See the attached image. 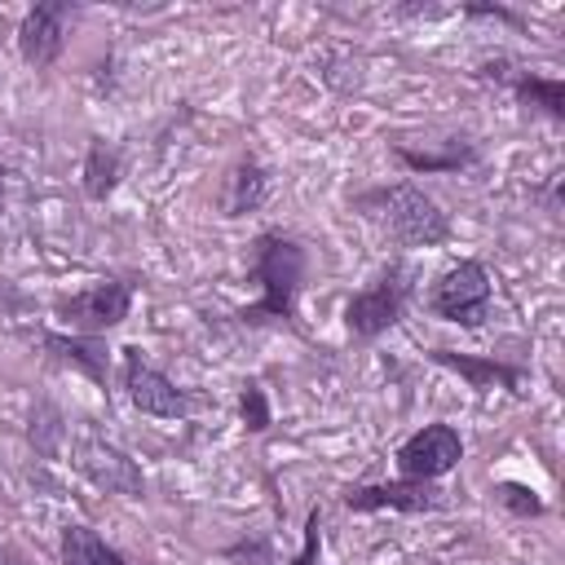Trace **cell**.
<instances>
[{
  "label": "cell",
  "mask_w": 565,
  "mask_h": 565,
  "mask_svg": "<svg viewBox=\"0 0 565 565\" xmlns=\"http://www.w3.org/2000/svg\"><path fill=\"white\" fill-rule=\"evenodd\" d=\"M75 468H79L93 486H102L106 494H128V499H137V494L146 490L141 468H137L119 446H110V441H102V437H84V441L75 446Z\"/></svg>",
  "instance_id": "cell-9"
},
{
  "label": "cell",
  "mask_w": 565,
  "mask_h": 565,
  "mask_svg": "<svg viewBox=\"0 0 565 565\" xmlns=\"http://www.w3.org/2000/svg\"><path fill=\"white\" fill-rule=\"evenodd\" d=\"M128 309H132V282H124V278H102V282L57 300V318L71 322L79 335L119 327L128 318Z\"/></svg>",
  "instance_id": "cell-5"
},
{
  "label": "cell",
  "mask_w": 565,
  "mask_h": 565,
  "mask_svg": "<svg viewBox=\"0 0 565 565\" xmlns=\"http://www.w3.org/2000/svg\"><path fill=\"white\" fill-rule=\"evenodd\" d=\"M512 88H516V97H521V102H534V106H543L552 119H565V84H561V79L516 75V79H512Z\"/></svg>",
  "instance_id": "cell-16"
},
{
  "label": "cell",
  "mask_w": 565,
  "mask_h": 565,
  "mask_svg": "<svg viewBox=\"0 0 565 565\" xmlns=\"http://www.w3.org/2000/svg\"><path fill=\"white\" fill-rule=\"evenodd\" d=\"M463 459V437L450 424H424L397 446V472L402 481H437Z\"/></svg>",
  "instance_id": "cell-6"
},
{
  "label": "cell",
  "mask_w": 565,
  "mask_h": 565,
  "mask_svg": "<svg viewBox=\"0 0 565 565\" xmlns=\"http://www.w3.org/2000/svg\"><path fill=\"white\" fill-rule=\"evenodd\" d=\"M124 388H128V402L141 415H154V419H181V415H190V397L159 366H150L141 358V349H124Z\"/></svg>",
  "instance_id": "cell-7"
},
{
  "label": "cell",
  "mask_w": 565,
  "mask_h": 565,
  "mask_svg": "<svg viewBox=\"0 0 565 565\" xmlns=\"http://www.w3.org/2000/svg\"><path fill=\"white\" fill-rule=\"evenodd\" d=\"M252 269L260 282V300L238 309L243 322H265V318H291L296 313V296L305 282V247L278 230L256 234L252 243Z\"/></svg>",
  "instance_id": "cell-2"
},
{
  "label": "cell",
  "mask_w": 565,
  "mask_h": 565,
  "mask_svg": "<svg viewBox=\"0 0 565 565\" xmlns=\"http://www.w3.org/2000/svg\"><path fill=\"white\" fill-rule=\"evenodd\" d=\"M62 565H128L119 547H110L93 525H66L62 530Z\"/></svg>",
  "instance_id": "cell-13"
},
{
  "label": "cell",
  "mask_w": 565,
  "mask_h": 565,
  "mask_svg": "<svg viewBox=\"0 0 565 565\" xmlns=\"http://www.w3.org/2000/svg\"><path fill=\"white\" fill-rule=\"evenodd\" d=\"M265 194H269V172L260 168V159L256 154H243V159H234L230 163V172L221 177V190H216V207H221V216H247V212H256L260 203H265Z\"/></svg>",
  "instance_id": "cell-11"
},
{
  "label": "cell",
  "mask_w": 565,
  "mask_h": 565,
  "mask_svg": "<svg viewBox=\"0 0 565 565\" xmlns=\"http://www.w3.org/2000/svg\"><path fill=\"white\" fill-rule=\"evenodd\" d=\"M393 154L411 168V172H455V168H468L477 163V150L472 146H459L450 154H419V150H406V146H393Z\"/></svg>",
  "instance_id": "cell-17"
},
{
  "label": "cell",
  "mask_w": 565,
  "mask_h": 565,
  "mask_svg": "<svg viewBox=\"0 0 565 565\" xmlns=\"http://www.w3.org/2000/svg\"><path fill=\"white\" fill-rule=\"evenodd\" d=\"M494 494H499V503H503L508 512H516V516H539V512H543V499H539L530 486H521V481H503V486H494Z\"/></svg>",
  "instance_id": "cell-18"
},
{
  "label": "cell",
  "mask_w": 565,
  "mask_h": 565,
  "mask_svg": "<svg viewBox=\"0 0 565 565\" xmlns=\"http://www.w3.org/2000/svg\"><path fill=\"white\" fill-rule=\"evenodd\" d=\"M238 411H243V424H247L252 433H265V428H269V402H265V388H260V384H243Z\"/></svg>",
  "instance_id": "cell-19"
},
{
  "label": "cell",
  "mask_w": 565,
  "mask_h": 565,
  "mask_svg": "<svg viewBox=\"0 0 565 565\" xmlns=\"http://www.w3.org/2000/svg\"><path fill=\"white\" fill-rule=\"evenodd\" d=\"M0 565H22V556H18V552H9V547H0Z\"/></svg>",
  "instance_id": "cell-21"
},
{
  "label": "cell",
  "mask_w": 565,
  "mask_h": 565,
  "mask_svg": "<svg viewBox=\"0 0 565 565\" xmlns=\"http://www.w3.org/2000/svg\"><path fill=\"white\" fill-rule=\"evenodd\" d=\"M0 212H4V168H0Z\"/></svg>",
  "instance_id": "cell-22"
},
{
  "label": "cell",
  "mask_w": 565,
  "mask_h": 565,
  "mask_svg": "<svg viewBox=\"0 0 565 565\" xmlns=\"http://www.w3.org/2000/svg\"><path fill=\"white\" fill-rule=\"evenodd\" d=\"M358 207L371 221H380L402 247H437L450 238V216L441 212V203L411 181L366 190V194H358Z\"/></svg>",
  "instance_id": "cell-1"
},
{
  "label": "cell",
  "mask_w": 565,
  "mask_h": 565,
  "mask_svg": "<svg viewBox=\"0 0 565 565\" xmlns=\"http://www.w3.org/2000/svg\"><path fill=\"white\" fill-rule=\"evenodd\" d=\"M49 349H57L62 358H71L75 366H84L97 384H106V349L93 340V335H79V340H66V335H44Z\"/></svg>",
  "instance_id": "cell-15"
},
{
  "label": "cell",
  "mask_w": 565,
  "mask_h": 565,
  "mask_svg": "<svg viewBox=\"0 0 565 565\" xmlns=\"http://www.w3.org/2000/svg\"><path fill=\"white\" fill-rule=\"evenodd\" d=\"M433 362H441V366H450V371H459L472 388H508V393H521V371L516 366H508V362H494V358H468V353H450V349H433Z\"/></svg>",
  "instance_id": "cell-12"
},
{
  "label": "cell",
  "mask_w": 565,
  "mask_h": 565,
  "mask_svg": "<svg viewBox=\"0 0 565 565\" xmlns=\"http://www.w3.org/2000/svg\"><path fill=\"white\" fill-rule=\"evenodd\" d=\"M402 309H406V274H402V265H388L375 282H366L344 305V327L353 340H375L402 322Z\"/></svg>",
  "instance_id": "cell-4"
},
{
  "label": "cell",
  "mask_w": 565,
  "mask_h": 565,
  "mask_svg": "<svg viewBox=\"0 0 565 565\" xmlns=\"http://www.w3.org/2000/svg\"><path fill=\"white\" fill-rule=\"evenodd\" d=\"M313 556H318V508L309 512V525H305V552L296 556V565H313Z\"/></svg>",
  "instance_id": "cell-20"
},
{
  "label": "cell",
  "mask_w": 565,
  "mask_h": 565,
  "mask_svg": "<svg viewBox=\"0 0 565 565\" xmlns=\"http://www.w3.org/2000/svg\"><path fill=\"white\" fill-rule=\"evenodd\" d=\"M340 503L349 512H380V508H393V512H433L446 499H441V490L433 481H380V486H349Z\"/></svg>",
  "instance_id": "cell-10"
},
{
  "label": "cell",
  "mask_w": 565,
  "mask_h": 565,
  "mask_svg": "<svg viewBox=\"0 0 565 565\" xmlns=\"http://www.w3.org/2000/svg\"><path fill=\"white\" fill-rule=\"evenodd\" d=\"M428 313L441 318V322L481 327L490 318V274H486V265L481 260L450 265L428 291Z\"/></svg>",
  "instance_id": "cell-3"
},
{
  "label": "cell",
  "mask_w": 565,
  "mask_h": 565,
  "mask_svg": "<svg viewBox=\"0 0 565 565\" xmlns=\"http://www.w3.org/2000/svg\"><path fill=\"white\" fill-rule=\"evenodd\" d=\"M71 13H75V9H71L66 0H44V4L26 9L22 26H18V53H22L26 66L44 71V66H53V62L62 57Z\"/></svg>",
  "instance_id": "cell-8"
},
{
  "label": "cell",
  "mask_w": 565,
  "mask_h": 565,
  "mask_svg": "<svg viewBox=\"0 0 565 565\" xmlns=\"http://www.w3.org/2000/svg\"><path fill=\"white\" fill-rule=\"evenodd\" d=\"M119 172H124L119 150L106 146V141H93V146H88V159H84V194L102 203V199L119 185Z\"/></svg>",
  "instance_id": "cell-14"
}]
</instances>
